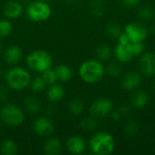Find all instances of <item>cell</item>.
Segmentation results:
<instances>
[{"label": "cell", "instance_id": "6da1fadb", "mask_svg": "<svg viewBox=\"0 0 155 155\" xmlns=\"http://www.w3.org/2000/svg\"><path fill=\"white\" fill-rule=\"evenodd\" d=\"M78 74L84 83L93 84L102 80L104 74V67L100 61L89 59L82 63Z\"/></svg>", "mask_w": 155, "mask_h": 155}, {"label": "cell", "instance_id": "7a4b0ae2", "mask_svg": "<svg viewBox=\"0 0 155 155\" xmlns=\"http://www.w3.org/2000/svg\"><path fill=\"white\" fill-rule=\"evenodd\" d=\"M115 143L114 137L105 132H99L92 136L89 148L94 154L109 155L114 150Z\"/></svg>", "mask_w": 155, "mask_h": 155}, {"label": "cell", "instance_id": "3957f363", "mask_svg": "<svg viewBox=\"0 0 155 155\" xmlns=\"http://www.w3.org/2000/svg\"><path fill=\"white\" fill-rule=\"evenodd\" d=\"M5 80L9 88L15 91H22L30 85L31 76L25 68L13 67L5 74Z\"/></svg>", "mask_w": 155, "mask_h": 155}, {"label": "cell", "instance_id": "277c9868", "mask_svg": "<svg viewBox=\"0 0 155 155\" xmlns=\"http://www.w3.org/2000/svg\"><path fill=\"white\" fill-rule=\"evenodd\" d=\"M26 64L29 69L35 72L43 73L52 67L53 58L51 54L45 50H35L27 55Z\"/></svg>", "mask_w": 155, "mask_h": 155}, {"label": "cell", "instance_id": "5b68a950", "mask_svg": "<svg viewBox=\"0 0 155 155\" xmlns=\"http://www.w3.org/2000/svg\"><path fill=\"white\" fill-rule=\"evenodd\" d=\"M27 17L33 22H44L46 21L51 14L52 9L47 2L43 0H36L29 2L25 9Z\"/></svg>", "mask_w": 155, "mask_h": 155}, {"label": "cell", "instance_id": "8992f818", "mask_svg": "<svg viewBox=\"0 0 155 155\" xmlns=\"http://www.w3.org/2000/svg\"><path fill=\"white\" fill-rule=\"evenodd\" d=\"M0 118L6 125L17 127L24 123L25 114L18 106L13 104H7L2 107Z\"/></svg>", "mask_w": 155, "mask_h": 155}, {"label": "cell", "instance_id": "52a82bcc", "mask_svg": "<svg viewBox=\"0 0 155 155\" xmlns=\"http://www.w3.org/2000/svg\"><path fill=\"white\" fill-rule=\"evenodd\" d=\"M124 33L132 42H143L148 35L147 28L141 23H129L124 27Z\"/></svg>", "mask_w": 155, "mask_h": 155}, {"label": "cell", "instance_id": "ba28073f", "mask_svg": "<svg viewBox=\"0 0 155 155\" xmlns=\"http://www.w3.org/2000/svg\"><path fill=\"white\" fill-rule=\"evenodd\" d=\"M113 107L114 104L112 101L105 98H100L93 102L89 110L93 116L103 118L108 116L111 114V112L113 111Z\"/></svg>", "mask_w": 155, "mask_h": 155}, {"label": "cell", "instance_id": "9c48e42d", "mask_svg": "<svg viewBox=\"0 0 155 155\" xmlns=\"http://www.w3.org/2000/svg\"><path fill=\"white\" fill-rule=\"evenodd\" d=\"M34 132L42 137H48L54 133V124L46 117H38L33 124Z\"/></svg>", "mask_w": 155, "mask_h": 155}, {"label": "cell", "instance_id": "30bf717a", "mask_svg": "<svg viewBox=\"0 0 155 155\" xmlns=\"http://www.w3.org/2000/svg\"><path fill=\"white\" fill-rule=\"evenodd\" d=\"M139 68L146 76L155 75V54L153 53L143 54L139 60Z\"/></svg>", "mask_w": 155, "mask_h": 155}, {"label": "cell", "instance_id": "8fae6325", "mask_svg": "<svg viewBox=\"0 0 155 155\" xmlns=\"http://www.w3.org/2000/svg\"><path fill=\"white\" fill-rule=\"evenodd\" d=\"M142 83V75L140 73L135 71L128 72L122 80V87L125 91L135 90Z\"/></svg>", "mask_w": 155, "mask_h": 155}, {"label": "cell", "instance_id": "7c38bea8", "mask_svg": "<svg viewBox=\"0 0 155 155\" xmlns=\"http://www.w3.org/2000/svg\"><path fill=\"white\" fill-rule=\"evenodd\" d=\"M67 151L72 154H81L86 149V143L83 137L78 135L71 136L66 141Z\"/></svg>", "mask_w": 155, "mask_h": 155}, {"label": "cell", "instance_id": "4fadbf2b", "mask_svg": "<svg viewBox=\"0 0 155 155\" xmlns=\"http://www.w3.org/2000/svg\"><path fill=\"white\" fill-rule=\"evenodd\" d=\"M23 11H24V7L22 5V3L15 0L8 1L3 8L4 15L8 19L18 18L23 14Z\"/></svg>", "mask_w": 155, "mask_h": 155}, {"label": "cell", "instance_id": "5bb4252c", "mask_svg": "<svg viewBox=\"0 0 155 155\" xmlns=\"http://www.w3.org/2000/svg\"><path fill=\"white\" fill-rule=\"evenodd\" d=\"M23 53L19 46L17 45H11L9 46L4 54V59L6 64H15L19 63V61L22 59Z\"/></svg>", "mask_w": 155, "mask_h": 155}, {"label": "cell", "instance_id": "9a60e30c", "mask_svg": "<svg viewBox=\"0 0 155 155\" xmlns=\"http://www.w3.org/2000/svg\"><path fill=\"white\" fill-rule=\"evenodd\" d=\"M63 149L61 141L58 138L51 137L48 138L44 144L45 153L47 155H58L61 153Z\"/></svg>", "mask_w": 155, "mask_h": 155}, {"label": "cell", "instance_id": "2e32d148", "mask_svg": "<svg viewBox=\"0 0 155 155\" xmlns=\"http://www.w3.org/2000/svg\"><path fill=\"white\" fill-rule=\"evenodd\" d=\"M114 55H115L116 59L121 63H127L134 57V55L129 48L128 44H126V45L118 44L116 45V47L114 48Z\"/></svg>", "mask_w": 155, "mask_h": 155}, {"label": "cell", "instance_id": "e0dca14e", "mask_svg": "<svg viewBox=\"0 0 155 155\" xmlns=\"http://www.w3.org/2000/svg\"><path fill=\"white\" fill-rule=\"evenodd\" d=\"M148 102H149V95L147 94L146 92L143 90H138L134 92L131 98V104H133V106L138 109L145 107Z\"/></svg>", "mask_w": 155, "mask_h": 155}, {"label": "cell", "instance_id": "ac0fdd59", "mask_svg": "<svg viewBox=\"0 0 155 155\" xmlns=\"http://www.w3.org/2000/svg\"><path fill=\"white\" fill-rule=\"evenodd\" d=\"M47 98L51 102H58L62 100L64 96V89L60 84H51L47 90Z\"/></svg>", "mask_w": 155, "mask_h": 155}, {"label": "cell", "instance_id": "d6986e66", "mask_svg": "<svg viewBox=\"0 0 155 155\" xmlns=\"http://www.w3.org/2000/svg\"><path fill=\"white\" fill-rule=\"evenodd\" d=\"M95 54L97 58L102 62L109 61L113 56V50L107 44H100L95 49Z\"/></svg>", "mask_w": 155, "mask_h": 155}, {"label": "cell", "instance_id": "ffe728a7", "mask_svg": "<svg viewBox=\"0 0 155 155\" xmlns=\"http://www.w3.org/2000/svg\"><path fill=\"white\" fill-rule=\"evenodd\" d=\"M57 79L62 82H68L73 77V71L66 64H59L54 68Z\"/></svg>", "mask_w": 155, "mask_h": 155}, {"label": "cell", "instance_id": "44dd1931", "mask_svg": "<svg viewBox=\"0 0 155 155\" xmlns=\"http://www.w3.org/2000/svg\"><path fill=\"white\" fill-rule=\"evenodd\" d=\"M25 110L31 114H37L40 109H41V103L40 101L35 97V96H28L25 98V102H24Z\"/></svg>", "mask_w": 155, "mask_h": 155}, {"label": "cell", "instance_id": "7402d4cb", "mask_svg": "<svg viewBox=\"0 0 155 155\" xmlns=\"http://www.w3.org/2000/svg\"><path fill=\"white\" fill-rule=\"evenodd\" d=\"M0 153L3 155H15L17 153V145L11 140H4L0 144Z\"/></svg>", "mask_w": 155, "mask_h": 155}, {"label": "cell", "instance_id": "603a6c76", "mask_svg": "<svg viewBox=\"0 0 155 155\" xmlns=\"http://www.w3.org/2000/svg\"><path fill=\"white\" fill-rule=\"evenodd\" d=\"M104 4L103 0H93L90 4V12L93 15L99 17L104 14Z\"/></svg>", "mask_w": 155, "mask_h": 155}, {"label": "cell", "instance_id": "cb8c5ba5", "mask_svg": "<svg viewBox=\"0 0 155 155\" xmlns=\"http://www.w3.org/2000/svg\"><path fill=\"white\" fill-rule=\"evenodd\" d=\"M84 105L80 99H74L68 104V110L74 115H79L84 112Z\"/></svg>", "mask_w": 155, "mask_h": 155}, {"label": "cell", "instance_id": "d4e9b609", "mask_svg": "<svg viewBox=\"0 0 155 155\" xmlns=\"http://www.w3.org/2000/svg\"><path fill=\"white\" fill-rule=\"evenodd\" d=\"M105 32L106 34L113 38H118L119 35L122 34L121 26L116 22H109L105 26Z\"/></svg>", "mask_w": 155, "mask_h": 155}, {"label": "cell", "instance_id": "484cf974", "mask_svg": "<svg viewBox=\"0 0 155 155\" xmlns=\"http://www.w3.org/2000/svg\"><path fill=\"white\" fill-rule=\"evenodd\" d=\"M30 86H31L32 90H33L35 93H41V92L47 86V84H46L45 82L44 81L43 77L40 75V76H37V77L34 78V79L31 81Z\"/></svg>", "mask_w": 155, "mask_h": 155}, {"label": "cell", "instance_id": "4316f807", "mask_svg": "<svg viewBox=\"0 0 155 155\" xmlns=\"http://www.w3.org/2000/svg\"><path fill=\"white\" fill-rule=\"evenodd\" d=\"M13 26L9 20L1 19L0 20V38L7 37L12 32Z\"/></svg>", "mask_w": 155, "mask_h": 155}, {"label": "cell", "instance_id": "83f0119b", "mask_svg": "<svg viewBox=\"0 0 155 155\" xmlns=\"http://www.w3.org/2000/svg\"><path fill=\"white\" fill-rule=\"evenodd\" d=\"M80 126L84 130L92 131L94 130L97 126V122L94 117H84L80 121Z\"/></svg>", "mask_w": 155, "mask_h": 155}, {"label": "cell", "instance_id": "f1b7e54d", "mask_svg": "<svg viewBox=\"0 0 155 155\" xmlns=\"http://www.w3.org/2000/svg\"><path fill=\"white\" fill-rule=\"evenodd\" d=\"M41 76L43 77L44 81L45 82V84L47 85H51V84H54L56 83V81L58 80L57 79V76H56V74L54 72V70H52L51 68L50 69H47L45 70V72L41 73Z\"/></svg>", "mask_w": 155, "mask_h": 155}, {"label": "cell", "instance_id": "f546056e", "mask_svg": "<svg viewBox=\"0 0 155 155\" xmlns=\"http://www.w3.org/2000/svg\"><path fill=\"white\" fill-rule=\"evenodd\" d=\"M104 71L111 77H118L122 74V66L116 63H111L107 65Z\"/></svg>", "mask_w": 155, "mask_h": 155}, {"label": "cell", "instance_id": "4dcf8cb0", "mask_svg": "<svg viewBox=\"0 0 155 155\" xmlns=\"http://www.w3.org/2000/svg\"><path fill=\"white\" fill-rule=\"evenodd\" d=\"M124 131H125L126 134H128L129 136H134L138 134L139 125L135 121L130 120L126 123L125 127H124Z\"/></svg>", "mask_w": 155, "mask_h": 155}, {"label": "cell", "instance_id": "1f68e13d", "mask_svg": "<svg viewBox=\"0 0 155 155\" xmlns=\"http://www.w3.org/2000/svg\"><path fill=\"white\" fill-rule=\"evenodd\" d=\"M128 45H129V48H130L134 56H137V55L141 54L144 50V45H143V42H132V41H130L128 43Z\"/></svg>", "mask_w": 155, "mask_h": 155}, {"label": "cell", "instance_id": "d6a6232c", "mask_svg": "<svg viewBox=\"0 0 155 155\" xmlns=\"http://www.w3.org/2000/svg\"><path fill=\"white\" fill-rule=\"evenodd\" d=\"M137 14H138V16L143 21H148L153 17V10L151 9V7H149L147 5L141 6L138 9Z\"/></svg>", "mask_w": 155, "mask_h": 155}, {"label": "cell", "instance_id": "836d02e7", "mask_svg": "<svg viewBox=\"0 0 155 155\" xmlns=\"http://www.w3.org/2000/svg\"><path fill=\"white\" fill-rule=\"evenodd\" d=\"M8 98V91L5 86L0 85V102H4Z\"/></svg>", "mask_w": 155, "mask_h": 155}, {"label": "cell", "instance_id": "e575fe53", "mask_svg": "<svg viewBox=\"0 0 155 155\" xmlns=\"http://www.w3.org/2000/svg\"><path fill=\"white\" fill-rule=\"evenodd\" d=\"M121 1L124 5L128 6V7H134L140 2V0H121Z\"/></svg>", "mask_w": 155, "mask_h": 155}, {"label": "cell", "instance_id": "d590c367", "mask_svg": "<svg viewBox=\"0 0 155 155\" xmlns=\"http://www.w3.org/2000/svg\"><path fill=\"white\" fill-rule=\"evenodd\" d=\"M117 39H118V44H122V45H126L130 42V39L125 33H122Z\"/></svg>", "mask_w": 155, "mask_h": 155}, {"label": "cell", "instance_id": "8d00e7d4", "mask_svg": "<svg viewBox=\"0 0 155 155\" xmlns=\"http://www.w3.org/2000/svg\"><path fill=\"white\" fill-rule=\"evenodd\" d=\"M118 111L120 112V114H121L122 115H126V114H129V113H130V108H129V106H127V105H122V106L119 108Z\"/></svg>", "mask_w": 155, "mask_h": 155}, {"label": "cell", "instance_id": "74e56055", "mask_svg": "<svg viewBox=\"0 0 155 155\" xmlns=\"http://www.w3.org/2000/svg\"><path fill=\"white\" fill-rule=\"evenodd\" d=\"M110 115H111V117L113 118V120H114V121H116V122L119 121L120 118H121V116H122V114H120L119 111H112L111 114H110Z\"/></svg>", "mask_w": 155, "mask_h": 155}, {"label": "cell", "instance_id": "f35d334b", "mask_svg": "<svg viewBox=\"0 0 155 155\" xmlns=\"http://www.w3.org/2000/svg\"><path fill=\"white\" fill-rule=\"evenodd\" d=\"M18 1L21 3H29L30 2V0H18Z\"/></svg>", "mask_w": 155, "mask_h": 155}, {"label": "cell", "instance_id": "ab89813d", "mask_svg": "<svg viewBox=\"0 0 155 155\" xmlns=\"http://www.w3.org/2000/svg\"><path fill=\"white\" fill-rule=\"evenodd\" d=\"M2 75H3V72H2V70L0 69V78L2 77Z\"/></svg>", "mask_w": 155, "mask_h": 155}, {"label": "cell", "instance_id": "60d3db41", "mask_svg": "<svg viewBox=\"0 0 155 155\" xmlns=\"http://www.w3.org/2000/svg\"><path fill=\"white\" fill-rule=\"evenodd\" d=\"M153 32L155 34V24H154V25H153Z\"/></svg>", "mask_w": 155, "mask_h": 155}, {"label": "cell", "instance_id": "b9f144b4", "mask_svg": "<svg viewBox=\"0 0 155 155\" xmlns=\"http://www.w3.org/2000/svg\"><path fill=\"white\" fill-rule=\"evenodd\" d=\"M43 1H45V2H47V3H48V2H51V1H53V0H43Z\"/></svg>", "mask_w": 155, "mask_h": 155}, {"label": "cell", "instance_id": "7bdbcfd3", "mask_svg": "<svg viewBox=\"0 0 155 155\" xmlns=\"http://www.w3.org/2000/svg\"><path fill=\"white\" fill-rule=\"evenodd\" d=\"M153 90H154V92H155V81H154V83H153Z\"/></svg>", "mask_w": 155, "mask_h": 155}, {"label": "cell", "instance_id": "ee69618b", "mask_svg": "<svg viewBox=\"0 0 155 155\" xmlns=\"http://www.w3.org/2000/svg\"><path fill=\"white\" fill-rule=\"evenodd\" d=\"M1 48H2V45H1V44H0V52H1Z\"/></svg>", "mask_w": 155, "mask_h": 155}]
</instances>
